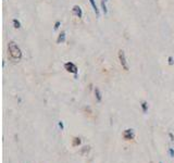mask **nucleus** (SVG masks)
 I'll return each mask as SVG.
<instances>
[{"instance_id": "1", "label": "nucleus", "mask_w": 174, "mask_h": 163, "mask_svg": "<svg viewBox=\"0 0 174 163\" xmlns=\"http://www.w3.org/2000/svg\"><path fill=\"white\" fill-rule=\"evenodd\" d=\"M8 49H9V53H10L11 58H12L13 60H17V61L21 60L22 51H21V49H20V47L14 43V41H10V43H8Z\"/></svg>"}, {"instance_id": "2", "label": "nucleus", "mask_w": 174, "mask_h": 163, "mask_svg": "<svg viewBox=\"0 0 174 163\" xmlns=\"http://www.w3.org/2000/svg\"><path fill=\"white\" fill-rule=\"evenodd\" d=\"M64 69L68 71V72L73 73L75 79H77V66L75 65L73 62H66V63L64 64Z\"/></svg>"}, {"instance_id": "3", "label": "nucleus", "mask_w": 174, "mask_h": 163, "mask_svg": "<svg viewBox=\"0 0 174 163\" xmlns=\"http://www.w3.org/2000/svg\"><path fill=\"white\" fill-rule=\"evenodd\" d=\"M119 60H120V63L122 65V68L124 69L125 71L129 70V66H127V62H126V58H125V53L123 50H120L119 51Z\"/></svg>"}, {"instance_id": "4", "label": "nucleus", "mask_w": 174, "mask_h": 163, "mask_svg": "<svg viewBox=\"0 0 174 163\" xmlns=\"http://www.w3.org/2000/svg\"><path fill=\"white\" fill-rule=\"evenodd\" d=\"M123 138L125 140H132V139L135 138V132L133 128H127L123 132Z\"/></svg>"}, {"instance_id": "5", "label": "nucleus", "mask_w": 174, "mask_h": 163, "mask_svg": "<svg viewBox=\"0 0 174 163\" xmlns=\"http://www.w3.org/2000/svg\"><path fill=\"white\" fill-rule=\"evenodd\" d=\"M73 13H74L75 15H77L79 18L83 17V12H82V9L79 8V6H74V7H73Z\"/></svg>"}, {"instance_id": "6", "label": "nucleus", "mask_w": 174, "mask_h": 163, "mask_svg": "<svg viewBox=\"0 0 174 163\" xmlns=\"http://www.w3.org/2000/svg\"><path fill=\"white\" fill-rule=\"evenodd\" d=\"M82 145V139L79 137H74L72 139V147H79Z\"/></svg>"}, {"instance_id": "7", "label": "nucleus", "mask_w": 174, "mask_h": 163, "mask_svg": "<svg viewBox=\"0 0 174 163\" xmlns=\"http://www.w3.org/2000/svg\"><path fill=\"white\" fill-rule=\"evenodd\" d=\"M95 96H96V100H97L98 102H101L102 95H101V93H100L99 88H97V87L95 88Z\"/></svg>"}, {"instance_id": "8", "label": "nucleus", "mask_w": 174, "mask_h": 163, "mask_svg": "<svg viewBox=\"0 0 174 163\" xmlns=\"http://www.w3.org/2000/svg\"><path fill=\"white\" fill-rule=\"evenodd\" d=\"M141 111H143V113H147L148 108H149V105H148V102L147 101H143V102L141 103Z\"/></svg>"}, {"instance_id": "9", "label": "nucleus", "mask_w": 174, "mask_h": 163, "mask_svg": "<svg viewBox=\"0 0 174 163\" xmlns=\"http://www.w3.org/2000/svg\"><path fill=\"white\" fill-rule=\"evenodd\" d=\"M89 2H90L91 7H93L94 11H95V13L97 15H99V11H98V8H97V4H96V1L95 0H89Z\"/></svg>"}, {"instance_id": "10", "label": "nucleus", "mask_w": 174, "mask_h": 163, "mask_svg": "<svg viewBox=\"0 0 174 163\" xmlns=\"http://www.w3.org/2000/svg\"><path fill=\"white\" fill-rule=\"evenodd\" d=\"M64 41H65V33L64 32H62L58 38V43H64Z\"/></svg>"}, {"instance_id": "11", "label": "nucleus", "mask_w": 174, "mask_h": 163, "mask_svg": "<svg viewBox=\"0 0 174 163\" xmlns=\"http://www.w3.org/2000/svg\"><path fill=\"white\" fill-rule=\"evenodd\" d=\"M89 150H90V147H89V146L84 147V148L81 150V155H85V152H88Z\"/></svg>"}, {"instance_id": "12", "label": "nucleus", "mask_w": 174, "mask_h": 163, "mask_svg": "<svg viewBox=\"0 0 174 163\" xmlns=\"http://www.w3.org/2000/svg\"><path fill=\"white\" fill-rule=\"evenodd\" d=\"M12 22H13V25H14L15 28H20V27H21V23H20L17 19H14Z\"/></svg>"}, {"instance_id": "13", "label": "nucleus", "mask_w": 174, "mask_h": 163, "mask_svg": "<svg viewBox=\"0 0 174 163\" xmlns=\"http://www.w3.org/2000/svg\"><path fill=\"white\" fill-rule=\"evenodd\" d=\"M168 153H169V155H170L171 159H173V158H174V149L173 148H169L168 149Z\"/></svg>"}, {"instance_id": "14", "label": "nucleus", "mask_w": 174, "mask_h": 163, "mask_svg": "<svg viewBox=\"0 0 174 163\" xmlns=\"http://www.w3.org/2000/svg\"><path fill=\"white\" fill-rule=\"evenodd\" d=\"M101 7H102V10H104V13L106 14L107 13V7H106V1H105V0H101Z\"/></svg>"}, {"instance_id": "15", "label": "nucleus", "mask_w": 174, "mask_h": 163, "mask_svg": "<svg viewBox=\"0 0 174 163\" xmlns=\"http://www.w3.org/2000/svg\"><path fill=\"white\" fill-rule=\"evenodd\" d=\"M58 126H59V128H60L61 130H64V123H63V121H60V122L58 123Z\"/></svg>"}, {"instance_id": "16", "label": "nucleus", "mask_w": 174, "mask_h": 163, "mask_svg": "<svg viewBox=\"0 0 174 163\" xmlns=\"http://www.w3.org/2000/svg\"><path fill=\"white\" fill-rule=\"evenodd\" d=\"M169 137H170V140L171 141H174V135H173V133H169Z\"/></svg>"}, {"instance_id": "17", "label": "nucleus", "mask_w": 174, "mask_h": 163, "mask_svg": "<svg viewBox=\"0 0 174 163\" xmlns=\"http://www.w3.org/2000/svg\"><path fill=\"white\" fill-rule=\"evenodd\" d=\"M169 63H170V65H172V64H173V59H172V57H169Z\"/></svg>"}, {"instance_id": "18", "label": "nucleus", "mask_w": 174, "mask_h": 163, "mask_svg": "<svg viewBox=\"0 0 174 163\" xmlns=\"http://www.w3.org/2000/svg\"><path fill=\"white\" fill-rule=\"evenodd\" d=\"M59 25H60V22H59V21H58V22L56 23V26H54V28H56V29L58 28V27H59Z\"/></svg>"}, {"instance_id": "19", "label": "nucleus", "mask_w": 174, "mask_h": 163, "mask_svg": "<svg viewBox=\"0 0 174 163\" xmlns=\"http://www.w3.org/2000/svg\"><path fill=\"white\" fill-rule=\"evenodd\" d=\"M159 163H162V162H159Z\"/></svg>"}]
</instances>
